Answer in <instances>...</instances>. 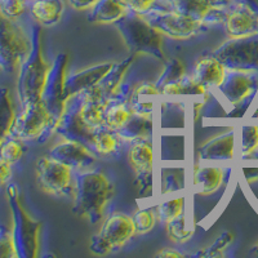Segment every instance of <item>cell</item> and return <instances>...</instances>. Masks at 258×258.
<instances>
[{"label":"cell","instance_id":"f35d334b","mask_svg":"<svg viewBox=\"0 0 258 258\" xmlns=\"http://www.w3.org/2000/svg\"><path fill=\"white\" fill-rule=\"evenodd\" d=\"M234 240V236H232L231 232H223L220 238H217V240L214 241L211 246H208L207 249L202 250L200 253H198L197 255H202V257H221L223 254L227 246L232 243Z\"/></svg>","mask_w":258,"mask_h":258},{"label":"cell","instance_id":"ee69618b","mask_svg":"<svg viewBox=\"0 0 258 258\" xmlns=\"http://www.w3.org/2000/svg\"><path fill=\"white\" fill-rule=\"evenodd\" d=\"M182 186V179L181 177L176 176V174H169L167 176V179H165V187H167V191H177L179 190Z\"/></svg>","mask_w":258,"mask_h":258},{"label":"cell","instance_id":"e575fe53","mask_svg":"<svg viewBox=\"0 0 258 258\" xmlns=\"http://www.w3.org/2000/svg\"><path fill=\"white\" fill-rule=\"evenodd\" d=\"M183 208H185V199L182 197L178 199H172L161 203L158 207L159 220L163 221L164 223L169 222V221L183 214Z\"/></svg>","mask_w":258,"mask_h":258},{"label":"cell","instance_id":"f6af8a7d","mask_svg":"<svg viewBox=\"0 0 258 258\" xmlns=\"http://www.w3.org/2000/svg\"><path fill=\"white\" fill-rule=\"evenodd\" d=\"M156 257H163V258H182L185 257V254H182L181 252L176 249H172V248H164L161 249L160 252H158Z\"/></svg>","mask_w":258,"mask_h":258},{"label":"cell","instance_id":"5bb4252c","mask_svg":"<svg viewBox=\"0 0 258 258\" xmlns=\"http://www.w3.org/2000/svg\"><path fill=\"white\" fill-rule=\"evenodd\" d=\"M223 24L230 39L258 35V11L245 0H235Z\"/></svg>","mask_w":258,"mask_h":258},{"label":"cell","instance_id":"d6986e66","mask_svg":"<svg viewBox=\"0 0 258 258\" xmlns=\"http://www.w3.org/2000/svg\"><path fill=\"white\" fill-rule=\"evenodd\" d=\"M235 151V132H226L211 138L200 146L198 155L202 161L231 160Z\"/></svg>","mask_w":258,"mask_h":258},{"label":"cell","instance_id":"603a6c76","mask_svg":"<svg viewBox=\"0 0 258 258\" xmlns=\"http://www.w3.org/2000/svg\"><path fill=\"white\" fill-rule=\"evenodd\" d=\"M159 94H160V89L156 87V84L144 82L133 89L132 94L129 97L128 105L133 114L151 116L154 102Z\"/></svg>","mask_w":258,"mask_h":258},{"label":"cell","instance_id":"7402d4cb","mask_svg":"<svg viewBox=\"0 0 258 258\" xmlns=\"http://www.w3.org/2000/svg\"><path fill=\"white\" fill-rule=\"evenodd\" d=\"M131 12V8L123 0H98L89 9L88 20L93 24H115Z\"/></svg>","mask_w":258,"mask_h":258},{"label":"cell","instance_id":"2e32d148","mask_svg":"<svg viewBox=\"0 0 258 258\" xmlns=\"http://www.w3.org/2000/svg\"><path fill=\"white\" fill-rule=\"evenodd\" d=\"M49 156L69 165L75 172L89 169L93 167L97 160L93 150L80 142L69 141V140H64L63 142L52 147Z\"/></svg>","mask_w":258,"mask_h":258},{"label":"cell","instance_id":"f1b7e54d","mask_svg":"<svg viewBox=\"0 0 258 258\" xmlns=\"http://www.w3.org/2000/svg\"><path fill=\"white\" fill-rule=\"evenodd\" d=\"M16 115L17 112H16L11 91L6 87H0V144L11 133Z\"/></svg>","mask_w":258,"mask_h":258},{"label":"cell","instance_id":"5b68a950","mask_svg":"<svg viewBox=\"0 0 258 258\" xmlns=\"http://www.w3.org/2000/svg\"><path fill=\"white\" fill-rule=\"evenodd\" d=\"M58 123L41 101L21 107L9 136L20 141L44 142L56 132Z\"/></svg>","mask_w":258,"mask_h":258},{"label":"cell","instance_id":"cb8c5ba5","mask_svg":"<svg viewBox=\"0 0 258 258\" xmlns=\"http://www.w3.org/2000/svg\"><path fill=\"white\" fill-rule=\"evenodd\" d=\"M128 160L137 174L153 170V145L147 138L132 142L128 151Z\"/></svg>","mask_w":258,"mask_h":258},{"label":"cell","instance_id":"ffe728a7","mask_svg":"<svg viewBox=\"0 0 258 258\" xmlns=\"http://www.w3.org/2000/svg\"><path fill=\"white\" fill-rule=\"evenodd\" d=\"M226 70L225 64L211 54L198 59L194 78L207 89L217 88L225 79Z\"/></svg>","mask_w":258,"mask_h":258},{"label":"cell","instance_id":"83f0119b","mask_svg":"<svg viewBox=\"0 0 258 258\" xmlns=\"http://www.w3.org/2000/svg\"><path fill=\"white\" fill-rule=\"evenodd\" d=\"M207 92L206 87H203L194 77H185L181 80L165 85L160 89V93L167 97H200L204 96Z\"/></svg>","mask_w":258,"mask_h":258},{"label":"cell","instance_id":"3957f363","mask_svg":"<svg viewBox=\"0 0 258 258\" xmlns=\"http://www.w3.org/2000/svg\"><path fill=\"white\" fill-rule=\"evenodd\" d=\"M11 216H12V235L15 240L17 258H35L40 248L41 223L26 211L21 200L20 190L16 185L7 188Z\"/></svg>","mask_w":258,"mask_h":258},{"label":"cell","instance_id":"b9f144b4","mask_svg":"<svg viewBox=\"0 0 258 258\" xmlns=\"http://www.w3.org/2000/svg\"><path fill=\"white\" fill-rule=\"evenodd\" d=\"M12 178V164L0 158V187L8 185Z\"/></svg>","mask_w":258,"mask_h":258},{"label":"cell","instance_id":"d6a6232c","mask_svg":"<svg viewBox=\"0 0 258 258\" xmlns=\"http://www.w3.org/2000/svg\"><path fill=\"white\" fill-rule=\"evenodd\" d=\"M24 156V145L22 141L13 138L11 136L0 144V158L8 161L11 164H16Z\"/></svg>","mask_w":258,"mask_h":258},{"label":"cell","instance_id":"8d00e7d4","mask_svg":"<svg viewBox=\"0 0 258 258\" xmlns=\"http://www.w3.org/2000/svg\"><path fill=\"white\" fill-rule=\"evenodd\" d=\"M258 151V125H244L241 128V155H253Z\"/></svg>","mask_w":258,"mask_h":258},{"label":"cell","instance_id":"836d02e7","mask_svg":"<svg viewBox=\"0 0 258 258\" xmlns=\"http://www.w3.org/2000/svg\"><path fill=\"white\" fill-rule=\"evenodd\" d=\"M168 236L174 243H186L191 239L194 231L186 229V218L183 214L167 222Z\"/></svg>","mask_w":258,"mask_h":258},{"label":"cell","instance_id":"9a60e30c","mask_svg":"<svg viewBox=\"0 0 258 258\" xmlns=\"http://www.w3.org/2000/svg\"><path fill=\"white\" fill-rule=\"evenodd\" d=\"M255 71L227 69L223 82L217 87L226 102L239 105L255 89Z\"/></svg>","mask_w":258,"mask_h":258},{"label":"cell","instance_id":"4dcf8cb0","mask_svg":"<svg viewBox=\"0 0 258 258\" xmlns=\"http://www.w3.org/2000/svg\"><path fill=\"white\" fill-rule=\"evenodd\" d=\"M132 114L128 103H109L105 111V126L116 132L129 120Z\"/></svg>","mask_w":258,"mask_h":258},{"label":"cell","instance_id":"1f68e13d","mask_svg":"<svg viewBox=\"0 0 258 258\" xmlns=\"http://www.w3.org/2000/svg\"><path fill=\"white\" fill-rule=\"evenodd\" d=\"M185 75V64H183V62H182L181 59H168V61L165 62L164 70H163V73H161V75L159 77L158 82H156L155 84L159 89H161L163 87H165V85L170 84V83L178 82V80H181Z\"/></svg>","mask_w":258,"mask_h":258},{"label":"cell","instance_id":"7a4b0ae2","mask_svg":"<svg viewBox=\"0 0 258 258\" xmlns=\"http://www.w3.org/2000/svg\"><path fill=\"white\" fill-rule=\"evenodd\" d=\"M112 192V183L102 172L77 170L74 174L73 213L91 223L100 222Z\"/></svg>","mask_w":258,"mask_h":258},{"label":"cell","instance_id":"7bdbcfd3","mask_svg":"<svg viewBox=\"0 0 258 258\" xmlns=\"http://www.w3.org/2000/svg\"><path fill=\"white\" fill-rule=\"evenodd\" d=\"M98 0H68L69 6L75 11H89L96 6Z\"/></svg>","mask_w":258,"mask_h":258},{"label":"cell","instance_id":"4fadbf2b","mask_svg":"<svg viewBox=\"0 0 258 258\" xmlns=\"http://www.w3.org/2000/svg\"><path fill=\"white\" fill-rule=\"evenodd\" d=\"M68 61V53L62 52L57 54L53 63L50 64L49 73L47 75V80H45L43 93H41V102L44 103L57 123L59 121V117L64 110V105L68 102V98L64 94Z\"/></svg>","mask_w":258,"mask_h":258},{"label":"cell","instance_id":"ac0fdd59","mask_svg":"<svg viewBox=\"0 0 258 258\" xmlns=\"http://www.w3.org/2000/svg\"><path fill=\"white\" fill-rule=\"evenodd\" d=\"M133 61H135V54L129 56L128 58L123 59L120 62H114L112 68L101 79V82L96 87H93V88L88 89V91L85 92L91 97H94L97 100H101L107 103L111 100V97L114 96L116 89L119 88V85L125 79L126 73H128L129 68H131V64H132Z\"/></svg>","mask_w":258,"mask_h":258},{"label":"cell","instance_id":"9c48e42d","mask_svg":"<svg viewBox=\"0 0 258 258\" xmlns=\"http://www.w3.org/2000/svg\"><path fill=\"white\" fill-rule=\"evenodd\" d=\"M35 173L39 187L44 192L54 197H73L75 170L69 165L52 156H43L36 161Z\"/></svg>","mask_w":258,"mask_h":258},{"label":"cell","instance_id":"484cf974","mask_svg":"<svg viewBox=\"0 0 258 258\" xmlns=\"http://www.w3.org/2000/svg\"><path fill=\"white\" fill-rule=\"evenodd\" d=\"M225 172L220 167H202L195 172L194 186L200 195H209L222 185Z\"/></svg>","mask_w":258,"mask_h":258},{"label":"cell","instance_id":"6da1fadb","mask_svg":"<svg viewBox=\"0 0 258 258\" xmlns=\"http://www.w3.org/2000/svg\"><path fill=\"white\" fill-rule=\"evenodd\" d=\"M30 49L17 73L16 93L21 107L41 101L50 64L43 54V30L38 24L30 26Z\"/></svg>","mask_w":258,"mask_h":258},{"label":"cell","instance_id":"681fc988","mask_svg":"<svg viewBox=\"0 0 258 258\" xmlns=\"http://www.w3.org/2000/svg\"><path fill=\"white\" fill-rule=\"evenodd\" d=\"M0 71H2V69H0Z\"/></svg>","mask_w":258,"mask_h":258},{"label":"cell","instance_id":"4316f807","mask_svg":"<svg viewBox=\"0 0 258 258\" xmlns=\"http://www.w3.org/2000/svg\"><path fill=\"white\" fill-rule=\"evenodd\" d=\"M115 131L102 125L96 129L93 137V151L101 156H115L120 153V141Z\"/></svg>","mask_w":258,"mask_h":258},{"label":"cell","instance_id":"bcb514c9","mask_svg":"<svg viewBox=\"0 0 258 258\" xmlns=\"http://www.w3.org/2000/svg\"><path fill=\"white\" fill-rule=\"evenodd\" d=\"M253 254L258 255V245L254 246V249H253Z\"/></svg>","mask_w":258,"mask_h":258},{"label":"cell","instance_id":"8fae6325","mask_svg":"<svg viewBox=\"0 0 258 258\" xmlns=\"http://www.w3.org/2000/svg\"><path fill=\"white\" fill-rule=\"evenodd\" d=\"M212 56L222 62L226 69L258 70V35L241 39H229L214 49Z\"/></svg>","mask_w":258,"mask_h":258},{"label":"cell","instance_id":"ab89813d","mask_svg":"<svg viewBox=\"0 0 258 258\" xmlns=\"http://www.w3.org/2000/svg\"><path fill=\"white\" fill-rule=\"evenodd\" d=\"M0 258H17L12 230L0 226Z\"/></svg>","mask_w":258,"mask_h":258},{"label":"cell","instance_id":"e0dca14e","mask_svg":"<svg viewBox=\"0 0 258 258\" xmlns=\"http://www.w3.org/2000/svg\"><path fill=\"white\" fill-rule=\"evenodd\" d=\"M114 62L107 61L98 63L96 66H91L84 70L71 73L66 75V82H64V94L66 98H70L74 94L82 93V92L88 91V89L96 87L101 82L106 74L109 73L112 68Z\"/></svg>","mask_w":258,"mask_h":258},{"label":"cell","instance_id":"52a82bcc","mask_svg":"<svg viewBox=\"0 0 258 258\" xmlns=\"http://www.w3.org/2000/svg\"><path fill=\"white\" fill-rule=\"evenodd\" d=\"M135 234L133 218L124 213H114L103 222L100 232L92 236L89 250L97 255L109 254L123 248Z\"/></svg>","mask_w":258,"mask_h":258},{"label":"cell","instance_id":"f546056e","mask_svg":"<svg viewBox=\"0 0 258 258\" xmlns=\"http://www.w3.org/2000/svg\"><path fill=\"white\" fill-rule=\"evenodd\" d=\"M83 93H84V100L82 105V115L84 120L94 129L105 125V111L107 103L91 97L87 92H83Z\"/></svg>","mask_w":258,"mask_h":258},{"label":"cell","instance_id":"44dd1931","mask_svg":"<svg viewBox=\"0 0 258 258\" xmlns=\"http://www.w3.org/2000/svg\"><path fill=\"white\" fill-rule=\"evenodd\" d=\"M29 12L35 24L50 27L61 21L64 12V0H34L30 3Z\"/></svg>","mask_w":258,"mask_h":258},{"label":"cell","instance_id":"ba28073f","mask_svg":"<svg viewBox=\"0 0 258 258\" xmlns=\"http://www.w3.org/2000/svg\"><path fill=\"white\" fill-rule=\"evenodd\" d=\"M141 16L161 35H167L173 39L192 38L207 29L206 24L181 15L167 7L155 6Z\"/></svg>","mask_w":258,"mask_h":258},{"label":"cell","instance_id":"c3c4849f","mask_svg":"<svg viewBox=\"0 0 258 258\" xmlns=\"http://www.w3.org/2000/svg\"><path fill=\"white\" fill-rule=\"evenodd\" d=\"M27 2H30V3H31V2H34V0H27Z\"/></svg>","mask_w":258,"mask_h":258},{"label":"cell","instance_id":"d4e9b609","mask_svg":"<svg viewBox=\"0 0 258 258\" xmlns=\"http://www.w3.org/2000/svg\"><path fill=\"white\" fill-rule=\"evenodd\" d=\"M153 132V120L151 116H145L140 114H132L129 120L116 131L117 136L124 141L133 142L141 138H149Z\"/></svg>","mask_w":258,"mask_h":258},{"label":"cell","instance_id":"74e56055","mask_svg":"<svg viewBox=\"0 0 258 258\" xmlns=\"http://www.w3.org/2000/svg\"><path fill=\"white\" fill-rule=\"evenodd\" d=\"M133 222L137 234H147L154 229L156 223V214L153 209L145 208L133 214Z\"/></svg>","mask_w":258,"mask_h":258},{"label":"cell","instance_id":"8992f818","mask_svg":"<svg viewBox=\"0 0 258 258\" xmlns=\"http://www.w3.org/2000/svg\"><path fill=\"white\" fill-rule=\"evenodd\" d=\"M30 29L20 21L11 20L0 12V69L13 73L20 68L30 49Z\"/></svg>","mask_w":258,"mask_h":258},{"label":"cell","instance_id":"7c38bea8","mask_svg":"<svg viewBox=\"0 0 258 258\" xmlns=\"http://www.w3.org/2000/svg\"><path fill=\"white\" fill-rule=\"evenodd\" d=\"M235 0H159V3L202 24L223 22Z\"/></svg>","mask_w":258,"mask_h":258},{"label":"cell","instance_id":"7dc6e473","mask_svg":"<svg viewBox=\"0 0 258 258\" xmlns=\"http://www.w3.org/2000/svg\"><path fill=\"white\" fill-rule=\"evenodd\" d=\"M124 3H126V4H129V2H131V0H123Z\"/></svg>","mask_w":258,"mask_h":258},{"label":"cell","instance_id":"d590c367","mask_svg":"<svg viewBox=\"0 0 258 258\" xmlns=\"http://www.w3.org/2000/svg\"><path fill=\"white\" fill-rule=\"evenodd\" d=\"M27 0H0V12L11 20L20 21L29 11Z\"/></svg>","mask_w":258,"mask_h":258},{"label":"cell","instance_id":"60d3db41","mask_svg":"<svg viewBox=\"0 0 258 258\" xmlns=\"http://www.w3.org/2000/svg\"><path fill=\"white\" fill-rule=\"evenodd\" d=\"M156 4H159V0H131L128 6L132 12L142 15V13L147 12L149 9L154 8Z\"/></svg>","mask_w":258,"mask_h":258},{"label":"cell","instance_id":"30bf717a","mask_svg":"<svg viewBox=\"0 0 258 258\" xmlns=\"http://www.w3.org/2000/svg\"><path fill=\"white\" fill-rule=\"evenodd\" d=\"M84 93L74 94L64 105V110L59 117L56 133L69 140V141L80 142L93 150V137L96 129L89 126L82 115V105Z\"/></svg>","mask_w":258,"mask_h":258},{"label":"cell","instance_id":"277c9868","mask_svg":"<svg viewBox=\"0 0 258 258\" xmlns=\"http://www.w3.org/2000/svg\"><path fill=\"white\" fill-rule=\"evenodd\" d=\"M121 38L132 54H149L164 61L161 34L138 13L131 12L115 22Z\"/></svg>","mask_w":258,"mask_h":258}]
</instances>
